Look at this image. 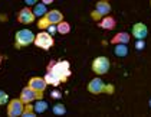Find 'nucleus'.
<instances>
[{"label": "nucleus", "mask_w": 151, "mask_h": 117, "mask_svg": "<svg viewBox=\"0 0 151 117\" xmlns=\"http://www.w3.org/2000/svg\"><path fill=\"white\" fill-rule=\"evenodd\" d=\"M47 71H52L55 75H58L59 80L65 82L70 77V65L68 61H52L47 65Z\"/></svg>", "instance_id": "f257e3e1"}, {"label": "nucleus", "mask_w": 151, "mask_h": 117, "mask_svg": "<svg viewBox=\"0 0 151 117\" xmlns=\"http://www.w3.org/2000/svg\"><path fill=\"white\" fill-rule=\"evenodd\" d=\"M63 20V15L62 12H59L58 9H53V10H47V13L45 16H42L37 22V28L45 31L47 29L50 25H58L59 22Z\"/></svg>", "instance_id": "f03ea898"}, {"label": "nucleus", "mask_w": 151, "mask_h": 117, "mask_svg": "<svg viewBox=\"0 0 151 117\" xmlns=\"http://www.w3.org/2000/svg\"><path fill=\"white\" fill-rule=\"evenodd\" d=\"M35 38H36V35L30 29H20L14 35V47L17 48V49L27 47V45H30V44L35 42Z\"/></svg>", "instance_id": "7ed1b4c3"}, {"label": "nucleus", "mask_w": 151, "mask_h": 117, "mask_svg": "<svg viewBox=\"0 0 151 117\" xmlns=\"http://www.w3.org/2000/svg\"><path fill=\"white\" fill-rule=\"evenodd\" d=\"M114 85L112 84H105L101 78H93V80H91L89 81V84H88V91L91 94H102V93H106V94H112L114 93Z\"/></svg>", "instance_id": "20e7f679"}, {"label": "nucleus", "mask_w": 151, "mask_h": 117, "mask_svg": "<svg viewBox=\"0 0 151 117\" xmlns=\"http://www.w3.org/2000/svg\"><path fill=\"white\" fill-rule=\"evenodd\" d=\"M109 13H111V4H109V1L108 0H99L95 4V9L91 12V17H92L93 20L99 22L102 17L108 16Z\"/></svg>", "instance_id": "39448f33"}, {"label": "nucleus", "mask_w": 151, "mask_h": 117, "mask_svg": "<svg viewBox=\"0 0 151 117\" xmlns=\"http://www.w3.org/2000/svg\"><path fill=\"white\" fill-rule=\"evenodd\" d=\"M33 44H35L37 48H40V49H43V51H47V49H50V48L53 47L55 41H53V36L50 35L49 32L42 31V32H39V33L36 35Z\"/></svg>", "instance_id": "423d86ee"}, {"label": "nucleus", "mask_w": 151, "mask_h": 117, "mask_svg": "<svg viewBox=\"0 0 151 117\" xmlns=\"http://www.w3.org/2000/svg\"><path fill=\"white\" fill-rule=\"evenodd\" d=\"M109 67H111V62L106 57H96V58L92 61V71L96 74V75H104L109 71Z\"/></svg>", "instance_id": "0eeeda50"}, {"label": "nucleus", "mask_w": 151, "mask_h": 117, "mask_svg": "<svg viewBox=\"0 0 151 117\" xmlns=\"http://www.w3.org/2000/svg\"><path fill=\"white\" fill-rule=\"evenodd\" d=\"M19 98L23 101L24 104H27V103H32V101L43 98V93H39V91H36V90L30 88V87L27 85V87H24L23 90L20 91V97H19Z\"/></svg>", "instance_id": "6e6552de"}, {"label": "nucleus", "mask_w": 151, "mask_h": 117, "mask_svg": "<svg viewBox=\"0 0 151 117\" xmlns=\"http://www.w3.org/2000/svg\"><path fill=\"white\" fill-rule=\"evenodd\" d=\"M24 108V103L20 98H13L7 103V116L9 117H19L22 116Z\"/></svg>", "instance_id": "1a4fd4ad"}, {"label": "nucleus", "mask_w": 151, "mask_h": 117, "mask_svg": "<svg viewBox=\"0 0 151 117\" xmlns=\"http://www.w3.org/2000/svg\"><path fill=\"white\" fill-rule=\"evenodd\" d=\"M35 17L36 16H35V13H33V10H30L29 7H23L20 12L17 13V20L23 25L33 23L35 22Z\"/></svg>", "instance_id": "9d476101"}, {"label": "nucleus", "mask_w": 151, "mask_h": 117, "mask_svg": "<svg viewBox=\"0 0 151 117\" xmlns=\"http://www.w3.org/2000/svg\"><path fill=\"white\" fill-rule=\"evenodd\" d=\"M131 33H132V36L135 39H145L147 35H148V28H147V25H144L142 22H138V23H135L132 26Z\"/></svg>", "instance_id": "9b49d317"}, {"label": "nucleus", "mask_w": 151, "mask_h": 117, "mask_svg": "<svg viewBox=\"0 0 151 117\" xmlns=\"http://www.w3.org/2000/svg\"><path fill=\"white\" fill-rule=\"evenodd\" d=\"M27 85L30 87V88H33L36 91H39V93H43L45 90H46L47 87V82L45 78H42V77H32L29 82H27Z\"/></svg>", "instance_id": "f8f14e48"}, {"label": "nucleus", "mask_w": 151, "mask_h": 117, "mask_svg": "<svg viewBox=\"0 0 151 117\" xmlns=\"http://www.w3.org/2000/svg\"><path fill=\"white\" fill-rule=\"evenodd\" d=\"M98 26L101 28V29H105V31H112L114 28L116 26V20L112 17V16H105L102 17L99 22H98Z\"/></svg>", "instance_id": "ddd939ff"}, {"label": "nucleus", "mask_w": 151, "mask_h": 117, "mask_svg": "<svg viewBox=\"0 0 151 117\" xmlns=\"http://www.w3.org/2000/svg\"><path fill=\"white\" fill-rule=\"evenodd\" d=\"M129 39H131L129 33H127V32H118V33L111 39V44H112V45H116V44H128Z\"/></svg>", "instance_id": "4468645a"}, {"label": "nucleus", "mask_w": 151, "mask_h": 117, "mask_svg": "<svg viewBox=\"0 0 151 117\" xmlns=\"http://www.w3.org/2000/svg\"><path fill=\"white\" fill-rule=\"evenodd\" d=\"M45 80H46V82H47V85H53V87H58L59 84H60V80H59V77L58 75H55L52 71H47L46 72V75L43 77Z\"/></svg>", "instance_id": "2eb2a0df"}, {"label": "nucleus", "mask_w": 151, "mask_h": 117, "mask_svg": "<svg viewBox=\"0 0 151 117\" xmlns=\"http://www.w3.org/2000/svg\"><path fill=\"white\" fill-rule=\"evenodd\" d=\"M114 54H115V57H119V58L127 57V55H128L127 44H116L115 48H114Z\"/></svg>", "instance_id": "dca6fc26"}, {"label": "nucleus", "mask_w": 151, "mask_h": 117, "mask_svg": "<svg viewBox=\"0 0 151 117\" xmlns=\"http://www.w3.org/2000/svg\"><path fill=\"white\" fill-rule=\"evenodd\" d=\"M33 13H35L36 17H42V16H45V15L47 13L46 4H45V3H36L35 7H33Z\"/></svg>", "instance_id": "f3484780"}, {"label": "nucleus", "mask_w": 151, "mask_h": 117, "mask_svg": "<svg viewBox=\"0 0 151 117\" xmlns=\"http://www.w3.org/2000/svg\"><path fill=\"white\" fill-rule=\"evenodd\" d=\"M33 108H35V111L37 114H40V113H45L47 110V103L43 100V98H40V100H36V103L33 104Z\"/></svg>", "instance_id": "a211bd4d"}, {"label": "nucleus", "mask_w": 151, "mask_h": 117, "mask_svg": "<svg viewBox=\"0 0 151 117\" xmlns=\"http://www.w3.org/2000/svg\"><path fill=\"white\" fill-rule=\"evenodd\" d=\"M56 28H58V33H60V35H66V33L70 32V25L68 22H65V20L59 22L56 25Z\"/></svg>", "instance_id": "6ab92c4d"}, {"label": "nucleus", "mask_w": 151, "mask_h": 117, "mask_svg": "<svg viewBox=\"0 0 151 117\" xmlns=\"http://www.w3.org/2000/svg\"><path fill=\"white\" fill-rule=\"evenodd\" d=\"M36 114H37V113L35 111L33 105L30 104V103L24 104V108H23V113H22V117H35Z\"/></svg>", "instance_id": "aec40b11"}, {"label": "nucleus", "mask_w": 151, "mask_h": 117, "mask_svg": "<svg viewBox=\"0 0 151 117\" xmlns=\"http://www.w3.org/2000/svg\"><path fill=\"white\" fill-rule=\"evenodd\" d=\"M52 111L56 116H63V114H66V107L62 104V103H58V104H55L52 107Z\"/></svg>", "instance_id": "412c9836"}, {"label": "nucleus", "mask_w": 151, "mask_h": 117, "mask_svg": "<svg viewBox=\"0 0 151 117\" xmlns=\"http://www.w3.org/2000/svg\"><path fill=\"white\" fill-rule=\"evenodd\" d=\"M9 103V95L4 93V91H1L0 90V105H4Z\"/></svg>", "instance_id": "4be33fe9"}, {"label": "nucleus", "mask_w": 151, "mask_h": 117, "mask_svg": "<svg viewBox=\"0 0 151 117\" xmlns=\"http://www.w3.org/2000/svg\"><path fill=\"white\" fill-rule=\"evenodd\" d=\"M144 48H145L144 39H137V42H135V49H137V51H142Z\"/></svg>", "instance_id": "5701e85b"}, {"label": "nucleus", "mask_w": 151, "mask_h": 117, "mask_svg": "<svg viewBox=\"0 0 151 117\" xmlns=\"http://www.w3.org/2000/svg\"><path fill=\"white\" fill-rule=\"evenodd\" d=\"M47 32H49L50 35H53L55 32H58V28H56V25H50V26L47 28Z\"/></svg>", "instance_id": "b1692460"}, {"label": "nucleus", "mask_w": 151, "mask_h": 117, "mask_svg": "<svg viewBox=\"0 0 151 117\" xmlns=\"http://www.w3.org/2000/svg\"><path fill=\"white\" fill-rule=\"evenodd\" d=\"M50 95H52L53 98H60V97H62V94L59 93V91H56V90H55V91H52V93H50Z\"/></svg>", "instance_id": "393cba45"}, {"label": "nucleus", "mask_w": 151, "mask_h": 117, "mask_svg": "<svg viewBox=\"0 0 151 117\" xmlns=\"http://www.w3.org/2000/svg\"><path fill=\"white\" fill-rule=\"evenodd\" d=\"M24 3H26L27 6H35L36 3H37V0H24Z\"/></svg>", "instance_id": "a878e982"}, {"label": "nucleus", "mask_w": 151, "mask_h": 117, "mask_svg": "<svg viewBox=\"0 0 151 117\" xmlns=\"http://www.w3.org/2000/svg\"><path fill=\"white\" fill-rule=\"evenodd\" d=\"M53 1H55V0H42V3H45V4H52V3H53Z\"/></svg>", "instance_id": "bb28decb"}, {"label": "nucleus", "mask_w": 151, "mask_h": 117, "mask_svg": "<svg viewBox=\"0 0 151 117\" xmlns=\"http://www.w3.org/2000/svg\"><path fill=\"white\" fill-rule=\"evenodd\" d=\"M148 104H150V107H151V98H150V101H148Z\"/></svg>", "instance_id": "cd10ccee"}, {"label": "nucleus", "mask_w": 151, "mask_h": 117, "mask_svg": "<svg viewBox=\"0 0 151 117\" xmlns=\"http://www.w3.org/2000/svg\"><path fill=\"white\" fill-rule=\"evenodd\" d=\"M150 4H151V1H150Z\"/></svg>", "instance_id": "c85d7f7f"}]
</instances>
